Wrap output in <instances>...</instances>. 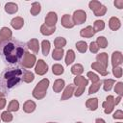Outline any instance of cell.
Returning <instances> with one entry per match:
<instances>
[{"label":"cell","instance_id":"cell-2","mask_svg":"<svg viewBox=\"0 0 123 123\" xmlns=\"http://www.w3.org/2000/svg\"><path fill=\"white\" fill-rule=\"evenodd\" d=\"M26 73L27 70L25 68L12 67L5 69L0 74V90L4 93L9 92L23 81Z\"/></svg>","mask_w":123,"mask_h":123},{"label":"cell","instance_id":"cell-1","mask_svg":"<svg viewBox=\"0 0 123 123\" xmlns=\"http://www.w3.org/2000/svg\"><path fill=\"white\" fill-rule=\"evenodd\" d=\"M27 52V44L15 38H7L0 42V57L10 64L21 63Z\"/></svg>","mask_w":123,"mask_h":123}]
</instances>
